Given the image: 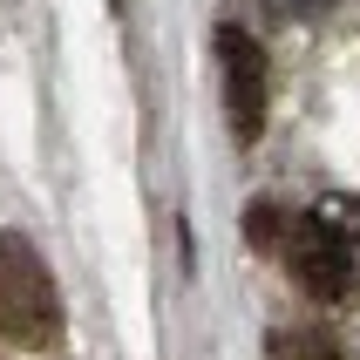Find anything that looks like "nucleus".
I'll return each instance as SVG.
<instances>
[{
    "instance_id": "obj_4",
    "label": "nucleus",
    "mask_w": 360,
    "mask_h": 360,
    "mask_svg": "<svg viewBox=\"0 0 360 360\" xmlns=\"http://www.w3.org/2000/svg\"><path fill=\"white\" fill-rule=\"evenodd\" d=\"M259 7H265L272 20H313V14H326L333 0H259Z\"/></svg>"
},
{
    "instance_id": "obj_1",
    "label": "nucleus",
    "mask_w": 360,
    "mask_h": 360,
    "mask_svg": "<svg viewBox=\"0 0 360 360\" xmlns=\"http://www.w3.org/2000/svg\"><path fill=\"white\" fill-rule=\"evenodd\" d=\"M292 272L313 300H354L360 292V204L326 198L292 231Z\"/></svg>"
},
{
    "instance_id": "obj_2",
    "label": "nucleus",
    "mask_w": 360,
    "mask_h": 360,
    "mask_svg": "<svg viewBox=\"0 0 360 360\" xmlns=\"http://www.w3.org/2000/svg\"><path fill=\"white\" fill-rule=\"evenodd\" d=\"M0 333L14 347L61 340V300H55V279H48V259L20 231H0Z\"/></svg>"
},
{
    "instance_id": "obj_3",
    "label": "nucleus",
    "mask_w": 360,
    "mask_h": 360,
    "mask_svg": "<svg viewBox=\"0 0 360 360\" xmlns=\"http://www.w3.org/2000/svg\"><path fill=\"white\" fill-rule=\"evenodd\" d=\"M218 68H224V109L245 143L265 129V48L245 27H218Z\"/></svg>"
}]
</instances>
